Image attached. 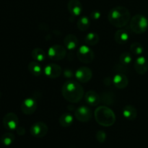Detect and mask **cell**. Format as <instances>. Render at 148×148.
Masks as SVG:
<instances>
[{
    "instance_id": "obj_1",
    "label": "cell",
    "mask_w": 148,
    "mask_h": 148,
    "mask_svg": "<svg viewBox=\"0 0 148 148\" xmlns=\"http://www.w3.org/2000/svg\"><path fill=\"white\" fill-rule=\"evenodd\" d=\"M62 93L68 102L77 103L83 98L84 90L79 82L70 79L64 82L62 88Z\"/></svg>"
},
{
    "instance_id": "obj_2",
    "label": "cell",
    "mask_w": 148,
    "mask_h": 148,
    "mask_svg": "<svg viewBox=\"0 0 148 148\" xmlns=\"http://www.w3.org/2000/svg\"><path fill=\"white\" fill-rule=\"evenodd\" d=\"M109 23L118 28L124 27L131 20V14L128 9L123 6H117L109 11L108 14Z\"/></svg>"
},
{
    "instance_id": "obj_3",
    "label": "cell",
    "mask_w": 148,
    "mask_h": 148,
    "mask_svg": "<svg viewBox=\"0 0 148 148\" xmlns=\"http://www.w3.org/2000/svg\"><path fill=\"white\" fill-rule=\"evenodd\" d=\"M94 116L97 123L103 127H111L116 121L114 112L106 106H99L96 108Z\"/></svg>"
},
{
    "instance_id": "obj_4",
    "label": "cell",
    "mask_w": 148,
    "mask_h": 148,
    "mask_svg": "<svg viewBox=\"0 0 148 148\" xmlns=\"http://www.w3.org/2000/svg\"><path fill=\"white\" fill-rule=\"evenodd\" d=\"M130 26L134 33L143 34L148 28V20L143 14H136L130 20Z\"/></svg>"
},
{
    "instance_id": "obj_5",
    "label": "cell",
    "mask_w": 148,
    "mask_h": 148,
    "mask_svg": "<svg viewBox=\"0 0 148 148\" xmlns=\"http://www.w3.org/2000/svg\"><path fill=\"white\" fill-rule=\"evenodd\" d=\"M66 55V49L65 46L59 44L53 45L48 51V56L53 61H60L64 59Z\"/></svg>"
},
{
    "instance_id": "obj_6",
    "label": "cell",
    "mask_w": 148,
    "mask_h": 148,
    "mask_svg": "<svg viewBox=\"0 0 148 148\" xmlns=\"http://www.w3.org/2000/svg\"><path fill=\"white\" fill-rule=\"evenodd\" d=\"M77 56L81 62L85 64L90 63L95 58V54L92 49L89 46L85 45H82L78 49Z\"/></svg>"
},
{
    "instance_id": "obj_7",
    "label": "cell",
    "mask_w": 148,
    "mask_h": 148,
    "mask_svg": "<svg viewBox=\"0 0 148 148\" xmlns=\"http://www.w3.org/2000/svg\"><path fill=\"white\" fill-rule=\"evenodd\" d=\"M2 123L3 126L6 130L9 131H13V130H15L18 127V117L14 113H7L3 118Z\"/></svg>"
},
{
    "instance_id": "obj_8",
    "label": "cell",
    "mask_w": 148,
    "mask_h": 148,
    "mask_svg": "<svg viewBox=\"0 0 148 148\" xmlns=\"http://www.w3.org/2000/svg\"><path fill=\"white\" fill-rule=\"evenodd\" d=\"M48 131H49V128L47 125L42 121H38L33 124L30 130L31 135L36 138H42L45 137L47 134Z\"/></svg>"
},
{
    "instance_id": "obj_9",
    "label": "cell",
    "mask_w": 148,
    "mask_h": 148,
    "mask_svg": "<svg viewBox=\"0 0 148 148\" xmlns=\"http://www.w3.org/2000/svg\"><path fill=\"white\" fill-rule=\"evenodd\" d=\"M75 116L81 122H88L92 118V111L88 107L82 106L75 110Z\"/></svg>"
},
{
    "instance_id": "obj_10",
    "label": "cell",
    "mask_w": 148,
    "mask_h": 148,
    "mask_svg": "<svg viewBox=\"0 0 148 148\" xmlns=\"http://www.w3.org/2000/svg\"><path fill=\"white\" fill-rule=\"evenodd\" d=\"M38 107L37 102L33 98H27L21 104V111L25 115H31L36 111Z\"/></svg>"
},
{
    "instance_id": "obj_11",
    "label": "cell",
    "mask_w": 148,
    "mask_h": 148,
    "mask_svg": "<svg viewBox=\"0 0 148 148\" xmlns=\"http://www.w3.org/2000/svg\"><path fill=\"white\" fill-rule=\"evenodd\" d=\"M44 74L51 79H56V78L59 77L62 72V69L59 65L56 64L51 63L45 66L44 69H43Z\"/></svg>"
},
{
    "instance_id": "obj_12",
    "label": "cell",
    "mask_w": 148,
    "mask_h": 148,
    "mask_svg": "<svg viewBox=\"0 0 148 148\" xmlns=\"http://www.w3.org/2000/svg\"><path fill=\"white\" fill-rule=\"evenodd\" d=\"M92 77V72L90 68L86 66L79 67L75 72V77L82 83L89 82Z\"/></svg>"
},
{
    "instance_id": "obj_13",
    "label": "cell",
    "mask_w": 148,
    "mask_h": 148,
    "mask_svg": "<svg viewBox=\"0 0 148 148\" xmlns=\"http://www.w3.org/2000/svg\"><path fill=\"white\" fill-rule=\"evenodd\" d=\"M134 69L139 75H145L148 70V62L145 57L139 56L134 62Z\"/></svg>"
},
{
    "instance_id": "obj_14",
    "label": "cell",
    "mask_w": 148,
    "mask_h": 148,
    "mask_svg": "<svg viewBox=\"0 0 148 148\" xmlns=\"http://www.w3.org/2000/svg\"><path fill=\"white\" fill-rule=\"evenodd\" d=\"M67 9L72 16L77 17L82 13V6L79 0H69L67 4Z\"/></svg>"
},
{
    "instance_id": "obj_15",
    "label": "cell",
    "mask_w": 148,
    "mask_h": 148,
    "mask_svg": "<svg viewBox=\"0 0 148 148\" xmlns=\"http://www.w3.org/2000/svg\"><path fill=\"white\" fill-rule=\"evenodd\" d=\"M113 83L118 89H124L127 88L129 84L128 77L124 74L118 73L114 75L113 78Z\"/></svg>"
},
{
    "instance_id": "obj_16",
    "label": "cell",
    "mask_w": 148,
    "mask_h": 148,
    "mask_svg": "<svg viewBox=\"0 0 148 148\" xmlns=\"http://www.w3.org/2000/svg\"><path fill=\"white\" fill-rule=\"evenodd\" d=\"M85 101L91 106H96L101 102V95L95 91L89 90L85 95Z\"/></svg>"
},
{
    "instance_id": "obj_17",
    "label": "cell",
    "mask_w": 148,
    "mask_h": 148,
    "mask_svg": "<svg viewBox=\"0 0 148 148\" xmlns=\"http://www.w3.org/2000/svg\"><path fill=\"white\" fill-rule=\"evenodd\" d=\"M79 44L77 38L74 34H68L64 39V45L68 50H74Z\"/></svg>"
},
{
    "instance_id": "obj_18",
    "label": "cell",
    "mask_w": 148,
    "mask_h": 148,
    "mask_svg": "<svg viewBox=\"0 0 148 148\" xmlns=\"http://www.w3.org/2000/svg\"><path fill=\"white\" fill-rule=\"evenodd\" d=\"M123 116L126 119L129 121H133L135 119L137 116V111L135 108V107L132 105L126 106L123 108L122 111Z\"/></svg>"
},
{
    "instance_id": "obj_19",
    "label": "cell",
    "mask_w": 148,
    "mask_h": 148,
    "mask_svg": "<svg viewBox=\"0 0 148 148\" xmlns=\"http://www.w3.org/2000/svg\"><path fill=\"white\" fill-rule=\"evenodd\" d=\"M114 38L117 43L120 45H124L128 41L129 38H130V34H129L128 31H127L126 30L121 29L115 33Z\"/></svg>"
},
{
    "instance_id": "obj_20",
    "label": "cell",
    "mask_w": 148,
    "mask_h": 148,
    "mask_svg": "<svg viewBox=\"0 0 148 148\" xmlns=\"http://www.w3.org/2000/svg\"><path fill=\"white\" fill-rule=\"evenodd\" d=\"M74 121V117L70 113H64L62 114L59 118V124L63 127H69L72 124Z\"/></svg>"
},
{
    "instance_id": "obj_21",
    "label": "cell",
    "mask_w": 148,
    "mask_h": 148,
    "mask_svg": "<svg viewBox=\"0 0 148 148\" xmlns=\"http://www.w3.org/2000/svg\"><path fill=\"white\" fill-rule=\"evenodd\" d=\"M31 56L38 62H43L46 59V52L40 48H36L33 49L31 52Z\"/></svg>"
},
{
    "instance_id": "obj_22",
    "label": "cell",
    "mask_w": 148,
    "mask_h": 148,
    "mask_svg": "<svg viewBox=\"0 0 148 148\" xmlns=\"http://www.w3.org/2000/svg\"><path fill=\"white\" fill-rule=\"evenodd\" d=\"M28 70L30 73L36 77L40 76L42 74V68L40 64L36 61L34 62H30L28 64Z\"/></svg>"
},
{
    "instance_id": "obj_23",
    "label": "cell",
    "mask_w": 148,
    "mask_h": 148,
    "mask_svg": "<svg viewBox=\"0 0 148 148\" xmlns=\"http://www.w3.org/2000/svg\"><path fill=\"white\" fill-rule=\"evenodd\" d=\"M78 29L81 31H86L88 30L90 25V22L89 18L86 16H82L78 20L77 23Z\"/></svg>"
},
{
    "instance_id": "obj_24",
    "label": "cell",
    "mask_w": 148,
    "mask_h": 148,
    "mask_svg": "<svg viewBox=\"0 0 148 148\" xmlns=\"http://www.w3.org/2000/svg\"><path fill=\"white\" fill-rule=\"evenodd\" d=\"M100 40L99 36L96 33H89L85 36V40L88 46H95Z\"/></svg>"
},
{
    "instance_id": "obj_25",
    "label": "cell",
    "mask_w": 148,
    "mask_h": 148,
    "mask_svg": "<svg viewBox=\"0 0 148 148\" xmlns=\"http://www.w3.org/2000/svg\"><path fill=\"white\" fill-rule=\"evenodd\" d=\"M14 135L11 132L4 133L1 137V143L4 146H10L14 141Z\"/></svg>"
},
{
    "instance_id": "obj_26",
    "label": "cell",
    "mask_w": 148,
    "mask_h": 148,
    "mask_svg": "<svg viewBox=\"0 0 148 148\" xmlns=\"http://www.w3.org/2000/svg\"><path fill=\"white\" fill-rule=\"evenodd\" d=\"M114 95L111 92H104L101 95V101L106 105H112L114 102Z\"/></svg>"
},
{
    "instance_id": "obj_27",
    "label": "cell",
    "mask_w": 148,
    "mask_h": 148,
    "mask_svg": "<svg viewBox=\"0 0 148 148\" xmlns=\"http://www.w3.org/2000/svg\"><path fill=\"white\" fill-rule=\"evenodd\" d=\"M130 51L134 53V55H140L143 53L144 51V47L143 45L140 43H133L130 46Z\"/></svg>"
},
{
    "instance_id": "obj_28",
    "label": "cell",
    "mask_w": 148,
    "mask_h": 148,
    "mask_svg": "<svg viewBox=\"0 0 148 148\" xmlns=\"http://www.w3.org/2000/svg\"><path fill=\"white\" fill-rule=\"evenodd\" d=\"M119 61L121 64L124 65H128L132 61V55L129 52H123L119 57Z\"/></svg>"
},
{
    "instance_id": "obj_29",
    "label": "cell",
    "mask_w": 148,
    "mask_h": 148,
    "mask_svg": "<svg viewBox=\"0 0 148 148\" xmlns=\"http://www.w3.org/2000/svg\"><path fill=\"white\" fill-rule=\"evenodd\" d=\"M96 140H98V143H103L106 140V134L105 132L100 130L96 133Z\"/></svg>"
},
{
    "instance_id": "obj_30",
    "label": "cell",
    "mask_w": 148,
    "mask_h": 148,
    "mask_svg": "<svg viewBox=\"0 0 148 148\" xmlns=\"http://www.w3.org/2000/svg\"><path fill=\"white\" fill-rule=\"evenodd\" d=\"M101 14L98 10H94L90 13L91 18L93 19V20H98L101 17Z\"/></svg>"
},
{
    "instance_id": "obj_31",
    "label": "cell",
    "mask_w": 148,
    "mask_h": 148,
    "mask_svg": "<svg viewBox=\"0 0 148 148\" xmlns=\"http://www.w3.org/2000/svg\"><path fill=\"white\" fill-rule=\"evenodd\" d=\"M16 131L18 135L23 136L25 134V130L23 127H17V128L16 129Z\"/></svg>"
},
{
    "instance_id": "obj_32",
    "label": "cell",
    "mask_w": 148,
    "mask_h": 148,
    "mask_svg": "<svg viewBox=\"0 0 148 148\" xmlns=\"http://www.w3.org/2000/svg\"><path fill=\"white\" fill-rule=\"evenodd\" d=\"M64 75L66 77H72V72H71L69 69H66L64 72Z\"/></svg>"
},
{
    "instance_id": "obj_33",
    "label": "cell",
    "mask_w": 148,
    "mask_h": 148,
    "mask_svg": "<svg viewBox=\"0 0 148 148\" xmlns=\"http://www.w3.org/2000/svg\"><path fill=\"white\" fill-rule=\"evenodd\" d=\"M147 116H148V111H147Z\"/></svg>"
}]
</instances>
